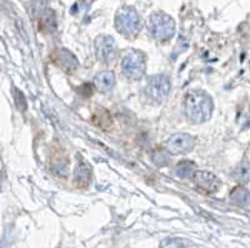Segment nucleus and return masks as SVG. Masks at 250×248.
Returning a JSON list of instances; mask_svg holds the SVG:
<instances>
[{
  "label": "nucleus",
  "instance_id": "20e7f679",
  "mask_svg": "<svg viewBox=\"0 0 250 248\" xmlns=\"http://www.w3.org/2000/svg\"><path fill=\"white\" fill-rule=\"evenodd\" d=\"M122 71L129 79L138 80L145 73V59L140 51H130L122 61Z\"/></svg>",
  "mask_w": 250,
  "mask_h": 248
},
{
  "label": "nucleus",
  "instance_id": "2eb2a0df",
  "mask_svg": "<svg viewBox=\"0 0 250 248\" xmlns=\"http://www.w3.org/2000/svg\"><path fill=\"white\" fill-rule=\"evenodd\" d=\"M234 178L240 183H247L249 181V161L245 160L244 164L236 167L234 171Z\"/></svg>",
  "mask_w": 250,
  "mask_h": 248
},
{
  "label": "nucleus",
  "instance_id": "423d86ee",
  "mask_svg": "<svg viewBox=\"0 0 250 248\" xmlns=\"http://www.w3.org/2000/svg\"><path fill=\"white\" fill-rule=\"evenodd\" d=\"M95 53L99 61L110 62L117 55V42L111 37L100 35L95 39Z\"/></svg>",
  "mask_w": 250,
  "mask_h": 248
},
{
  "label": "nucleus",
  "instance_id": "f03ea898",
  "mask_svg": "<svg viewBox=\"0 0 250 248\" xmlns=\"http://www.w3.org/2000/svg\"><path fill=\"white\" fill-rule=\"evenodd\" d=\"M140 25V18L138 12L131 6H124L119 9L115 17V28L120 34L124 37L130 38L133 37Z\"/></svg>",
  "mask_w": 250,
  "mask_h": 248
},
{
  "label": "nucleus",
  "instance_id": "0eeeda50",
  "mask_svg": "<svg viewBox=\"0 0 250 248\" xmlns=\"http://www.w3.org/2000/svg\"><path fill=\"white\" fill-rule=\"evenodd\" d=\"M194 146V138L188 134H175L167 141V150L174 155L189 153Z\"/></svg>",
  "mask_w": 250,
  "mask_h": 248
},
{
  "label": "nucleus",
  "instance_id": "f257e3e1",
  "mask_svg": "<svg viewBox=\"0 0 250 248\" xmlns=\"http://www.w3.org/2000/svg\"><path fill=\"white\" fill-rule=\"evenodd\" d=\"M214 110V102L210 95L204 90H193L187 95L185 114L191 122L203 124L210 120Z\"/></svg>",
  "mask_w": 250,
  "mask_h": 248
},
{
  "label": "nucleus",
  "instance_id": "1a4fd4ad",
  "mask_svg": "<svg viewBox=\"0 0 250 248\" xmlns=\"http://www.w3.org/2000/svg\"><path fill=\"white\" fill-rule=\"evenodd\" d=\"M54 62L57 64L59 68H62V70L66 71V73H73V71L77 69L78 61L75 59V57L70 51L65 50V49H60L57 53L54 54Z\"/></svg>",
  "mask_w": 250,
  "mask_h": 248
},
{
  "label": "nucleus",
  "instance_id": "f8f14e48",
  "mask_svg": "<svg viewBox=\"0 0 250 248\" xmlns=\"http://www.w3.org/2000/svg\"><path fill=\"white\" fill-rule=\"evenodd\" d=\"M230 201L240 207L249 206V191L245 187L239 186L230 193Z\"/></svg>",
  "mask_w": 250,
  "mask_h": 248
},
{
  "label": "nucleus",
  "instance_id": "6e6552de",
  "mask_svg": "<svg viewBox=\"0 0 250 248\" xmlns=\"http://www.w3.org/2000/svg\"><path fill=\"white\" fill-rule=\"evenodd\" d=\"M194 183L198 189L208 193H214L222 186V181L214 173L208 171H198L194 173Z\"/></svg>",
  "mask_w": 250,
  "mask_h": 248
},
{
  "label": "nucleus",
  "instance_id": "39448f33",
  "mask_svg": "<svg viewBox=\"0 0 250 248\" xmlns=\"http://www.w3.org/2000/svg\"><path fill=\"white\" fill-rule=\"evenodd\" d=\"M170 91V80L167 75H154L146 85V93L154 100L165 99Z\"/></svg>",
  "mask_w": 250,
  "mask_h": 248
},
{
  "label": "nucleus",
  "instance_id": "7ed1b4c3",
  "mask_svg": "<svg viewBox=\"0 0 250 248\" xmlns=\"http://www.w3.org/2000/svg\"><path fill=\"white\" fill-rule=\"evenodd\" d=\"M148 29L158 40H168L175 33V21L164 13H155L149 18Z\"/></svg>",
  "mask_w": 250,
  "mask_h": 248
},
{
  "label": "nucleus",
  "instance_id": "4468645a",
  "mask_svg": "<svg viewBox=\"0 0 250 248\" xmlns=\"http://www.w3.org/2000/svg\"><path fill=\"white\" fill-rule=\"evenodd\" d=\"M151 160L158 167L168 166L169 162H170V153L168 150H156L153 156H151Z\"/></svg>",
  "mask_w": 250,
  "mask_h": 248
},
{
  "label": "nucleus",
  "instance_id": "9b49d317",
  "mask_svg": "<svg viewBox=\"0 0 250 248\" xmlns=\"http://www.w3.org/2000/svg\"><path fill=\"white\" fill-rule=\"evenodd\" d=\"M74 176L75 181H77L78 185H80V186H85V185H88L90 182L91 170L85 161L79 158V162H78L77 167H75Z\"/></svg>",
  "mask_w": 250,
  "mask_h": 248
},
{
  "label": "nucleus",
  "instance_id": "9d476101",
  "mask_svg": "<svg viewBox=\"0 0 250 248\" xmlns=\"http://www.w3.org/2000/svg\"><path fill=\"white\" fill-rule=\"evenodd\" d=\"M115 75L111 71H102L95 76L94 79V85L95 88L100 91V93H109V91L113 90V88L115 86Z\"/></svg>",
  "mask_w": 250,
  "mask_h": 248
},
{
  "label": "nucleus",
  "instance_id": "ddd939ff",
  "mask_svg": "<svg viewBox=\"0 0 250 248\" xmlns=\"http://www.w3.org/2000/svg\"><path fill=\"white\" fill-rule=\"evenodd\" d=\"M194 167H195V165H194V162H191V161L189 160L182 161V162L178 164V166H176L175 169L176 176H179V177L182 178L190 177V176L193 175Z\"/></svg>",
  "mask_w": 250,
  "mask_h": 248
}]
</instances>
